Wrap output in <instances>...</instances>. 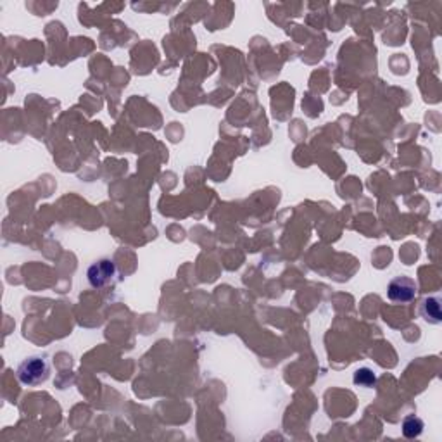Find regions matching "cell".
<instances>
[{
    "label": "cell",
    "instance_id": "7a4b0ae2",
    "mask_svg": "<svg viewBox=\"0 0 442 442\" xmlns=\"http://www.w3.org/2000/svg\"><path fill=\"white\" fill-rule=\"evenodd\" d=\"M118 275V266L112 260H99L92 263L87 270L88 282L94 289H104L112 284L114 277Z\"/></svg>",
    "mask_w": 442,
    "mask_h": 442
},
{
    "label": "cell",
    "instance_id": "6da1fadb",
    "mask_svg": "<svg viewBox=\"0 0 442 442\" xmlns=\"http://www.w3.org/2000/svg\"><path fill=\"white\" fill-rule=\"evenodd\" d=\"M49 375H51V366L40 356L26 358L17 366V378H19L21 384L28 385V387L44 384V382H47Z\"/></svg>",
    "mask_w": 442,
    "mask_h": 442
},
{
    "label": "cell",
    "instance_id": "5b68a950",
    "mask_svg": "<svg viewBox=\"0 0 442 442\" xmlns=\"http://www.w3.org/2000/svg\"><path fill=\"white\" fill-rule=\"evenodd\" d=\"M423 427H425L423 425V420L415 415H409L402 420V434H405V437H408V439H416V437L422 436Z\"/></svg>",
    "mask_w": 442,
    "mask_h": 442
},
{
    "label": "cell",
    "instance_id": "3957f363",
    "mask_svg": "<svg viewBox=\"0 0 442 442\" xmlns=\"http://www.w3.org/2000/svg\"><path fill=\"white\" fill-rule=\"evenodd\" d=\"M416 291H418V285L413 278L405 277V275H399L394 277L387 285V297L392 303H411L415 299Z\"/></svg>",
    "mask_w": 442,
    "mask_h": 442
},
{
    "label": "cell",
    "instance_id": "277c9868",
    "mask_svg": "<svg viewBox=\"0 0 442 442\" xmlns=\"http://www.w3.org/2000/svg\"><path fill=\"white\" fill-rule=\"evenodd\" d=\"M420 314H422V318L427 323L439 325L442 321L439 297H423V299L420 300Z\"/></svg>",
    "mask_w": 442,
    "mask_h": 442
},
{
    "label": "cell",
    "instance_id": "8992f818",
    "mask_svg": "<svg viewBox=\"0 0 442 442\" xmlns=\"http://www.w3.org/2000/svg\"><path fill=\"white\" fill-rule=\"evenodd\" d=\"M352 382H355L358 387L371 389L377 385V375H375L373 370H370V368H359V370L355 371Z\"/></svg>",
    "mask_w": 442,
    "mask_h": 442
}]
</instances>
